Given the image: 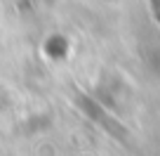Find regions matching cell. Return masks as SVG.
Here are the masks:
<instances>
[{"label": "cell", "instance_id": "cell-1", "mask_svg": "<svg viewBox=\"0 0 160 156\" xmlns=\"http://www.w3.org/2000/svg\"><path fill=\"white\" fill-rule=\"evenodd\" d=\"M78 100H80V104H82V106H85V109L90 111L92 116H94V121H99L101 126L106 128V130H111V132H118V135H120V140H122V135H125L122 126H120L118 121H111V116H106V114H104V109H101V106L97 104L94 100H90V97H87V95H82L80 90H78Z\"/></svg>", "mask_w": 160, "mask_h": 156}, {"label": "cell", "instance_id": "cell-2", "mask_svg": "<svg viewBox=\"0 0 160 156\" xmlns=\"http://www.w3.org/2000/svg\"><path fill=\"white\" fill-rule=\"evenodd\" d=\"M151 3V10H153V17H155V21L160 24V0H148Z\"/></svg>", "mask_w": 160, "mask_h": 156}]
</instances>
